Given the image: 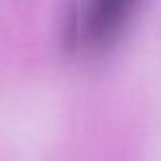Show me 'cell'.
I'll return each instance as SVG.
<instances>
[{
  "mask_svg": "<svg viewBox=\"0 0 161 161\" xmlns=\"http://www.w3.org/2000/svg\"><path fill=\"white\" fill-rule=\"evenodd\" d=\"M139 0H86L82 33L88 45L104 49L112 45L126 29Z\"/></svg>",
  "mask_w": 161,
  "mask_h": 161,
  "instance_id": "6da1fadb",
  "label": "cell"
}]
</instances>
